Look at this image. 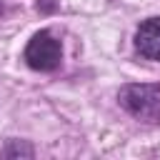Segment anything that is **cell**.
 <instances>
[{
  "mask_svg": "<svg viewBox=\"0 0 160 160\" xmlns=\"http://www.w3.org/2000/svg\"><path fill=\"white\" fill-rule=\"evenodd\" d=\"M120 105L138 120L160 122V85L152 82H130L118 92Z\"/></svg>",
  "mask_w": 160,
  "mask_h": 160,
  "instance_id": "obj_1",
  "label": "cell"
},
{
  "mask_svg": "<svg viewBox=\"0 0 160 160\" xmlns=\"http://www.w3.org/2000/svg\"><path fill=\"white\" fill-rule=\"evenodd\" d=\"M62 60V50H60V42L48 32V30H40L30 38L28 48H25V62L32 68V70H40V72H50L60 65Z\"/></svg>",
  "mask_w": 160,
  "mask_h": 160,
  "instance_id": "obj_2",
  "label": "cell"
},
{
  "mask_svg": "<svg viewBox=\"0 0 160 160\" xmlns=\"http://www.w3.org/2000/svg\"><path fill=\"white\" fill-rule=\"evenodd\" d=\"M135 48L145 60H160V20H142L135 32Z\"/></svg>",
  "mask_w": 160,
  "mask_h": 160,
  "instance_id": "obj_3",
  "label": "cell"
},
{
  "mask_svg": "<svg viewBox=\"0 0 160 160\" xmlns=\"http://www.w3.org/2000/svg\"><path fill=\"white\" fill-rule=\"evenodd\" d=\"M0 155H2V158H32L35 150H32V145L25 142V140H8V145L0 150Z\"/></svg>",
  "mask_w": 160,
  "mask_h": 160,
  "instance_id": "obj_4",
  "label": "cell"
}]
</instances>
